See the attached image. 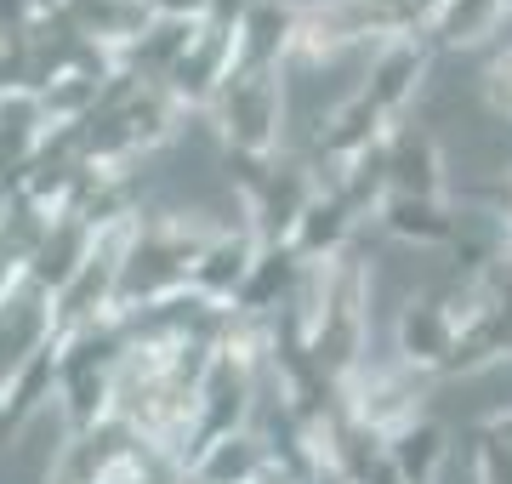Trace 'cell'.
Returning <instances> with one entry per match:
<instances>
[{"mask_svg": "<svg viewBox=\"0 0 512 484\" xmlns=\"http://www.w3.org/2000/svg\"><path fill=\"white\" fill-rule=\"evenodd\" d=\"M439 410H450V416H495V410H512V359L450 382Z\"/></svg>", "mask_w": 512, "mask_h": 484, "instance_id": "obj_2", "label": "cell"}, {"mask_svg": "<svg viewBox=\"0 0 512 484\" xmlns=\"http://www.w3.org/2000/svg\"><path fill=\"white\" fill-rule=\"evenodd\" d=\"M57 445H63V422L52 410H40L35 422L0 450V484H46V473L57 462Z\"/></svg>", "mask_w": 512, "mask_h": 484, "instance_id": "obj_1", "label": "cell"}]
</instances>
